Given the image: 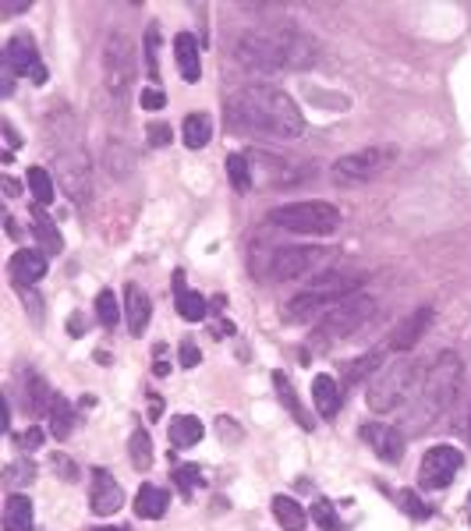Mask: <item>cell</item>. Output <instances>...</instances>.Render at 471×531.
<instances>
[{
	"label": "cell",
	"mask_w": 471,
	"mask_h": 531,
	"mask_svg": "<svg viewBox=\"0 0 471 531\" xmlns=\"http://www.w3.org/2000/svg\"><path fill=\"white\" fill-rule=\"evenodd\" d=\"M124 316H128L131 337H142V330L149 326L153 305H149V294H146L139 283H128V287H124Z\"/></svg>",
	"instance_id": "18"
},
{
	"label": "cell",
	"mask_w": 471,
	"mask_h": 531,
	"mask_svg": "<svg viewBox=\"0 0 471 531\" xmlns=\"http://www.w3.org/2000/svg\"><path fill=\"white\" fill-rule=\"evenodd\" d=\"M29 191H32L36 206H50L54 195H57V184H54V177L46 174L43 167H32V171H29Z\"/></svg>",
	"instance_id": "34"
},
{
	"label": "cell",
	"mask_w": 471,
	"mask_h": 531,
	"mask_svg": "<svg viewBox=\"0 0 471 531\" xmlns=\"http://www.w3.org/2000/svg\"><path fill=\"white\" fill-rule=\"evenodd\" d=\"M57 184H61V191L75 206H86L89 202V195H93V174H89V156L79 146L57 153Z\"/></svg>",
	"instance_id": "10"
},
{
	"label": "cell",
	"mask_w": 471,
	"mask_h": 531,
	"mask_svg": "<svg viewBox=\"0 0 471 531\" xmlns=\"http://www.w3.org/2000/svg\"><path fill=\"white\" fill-rule=\"evenodd\" d=\"M167 503H171V496L164 489H156V485H142L135 493V514L146 518V521H160L167 514Z\"/></svg>",
	"instance_id": "24"
},
{
	"label": "cell",
	"mask_w": 471,
	"mask_h": 531,
	"mask_svg": "<svg viewBox=\"0 0 471 531\" xmlns=\"http://www.w3.org/2000/svg\"><path fill=\"white\" fill-rule=\"evenodd\" d=\"M4 68H7L11 75H32L36 68H43V64H39V50H36L32 36L18 32V36H11V39H7V46H4Z\"/></svg>",
	"instance_id": "14"
},
{
	"label": "cell",
	"mask_w": 471,
	"mask_h": 531,
	"mask_svg": "<svg viewBox=\"0 0 471 531\" xmlns=\"http://www.w3.org/2000/svg\"><path fill=\"white\" fill-rule=\"evenodd\" d=\"M139 103H142V110H164L167 106V99H164L160 88H142L139 92Z\"/></svg>",
	"instance_id": "44"
},
{
	"label": "cell",
	"mask_w": 471,
	"mask_h": 531,
	"mask_svg": "<svg viewBox=\"0 0 471 531\" xmlns=\"http://www.w3.org/2000/svg\"><path fill=\"white\" fill-rule=\"evenodd\" d=\"M256 167H263L266 171V184L270 188H283V184H294V181H301V177L315 174V171H308V167H298L294 160H277V156H266V153H256Z\"/></svg>",
	"instance_id": "17"
},
{
	"label": "cell",
	"mask_w": 471,
	"mask_h": 531,
	"mask_svg": "<svg viewBox=\"0 0 471 531\" xmlns=\"http://www.w3.org/2000/svg\"><path fill=\"white\" fill-rule=\"evenodd\" d=\"M174 482H178L181 496H191V489H195V485H202V471H198L195 464H181V468L174 471Z\"/></svg>",
	"instance_id": "40"
},
{
	"label": "cell",
	"mask_w": 471,
	"mask_h": 531,
	"mask_svg": "<svg viewBox=\"0 0 471 531\" xmlns=\"http://www.w3.org/2000/svg\"><path fill=\"white\" fill-rule=\"evenodd\" d=\"M234 57L248 75H277L312 68L319 61V50L305 32L290 25H259L238 39Z\"/></svg>",
	"instance_id": "2"
},
{
	"label": "cell",
	"mask_w": 471,
	"mask_h": 531,
	"mask_svg": "<svg viewBox=\"0 0 471 531\" xmlns=\"http://www.w3.org/2000/svg\"><path fill=\"white\" fill-rule=\"evenodd\" d=\"M7 269H11V276H14L18 287H25V283L36 287V283L46 276V259H43L39 252H32V249H21V252L11 256V266H7Z\"/></svg>",
	"instance_id": "19"
},
{
	"label": "cell",
	"mask_w": 471,
	"mask_h": 531,
	"mask_svg": "<svg viewBox=\"0 0 471 531\" xmlns=\"http://www.w3.org/2000/svg\"><path fill=\"white\" fill-rule=\"evenodd\" d=\"M135 149L131 146H124L121 139H110L106 142V149H103V167H106V174L110 177H131L135 174Z\"/></svg>",
	"instance_id": "22"
},
{
	"label": "cell",
	"mask_w": 471,
	"mask_h": 531,
	"mask_svg": "<svg viewBox=\"0 0 471 531\" xmlns=\"http://www.w3.org/2000/svg\"><path fill=\"white\" fill-rule=\"evenodd\" d=\"M223 121L241 139H277L294 142L305 135V117L298 103L277 86H241L223 103Z\"/></svg>",
	"instance_id": "1"
},
{
	"label": "cell",
	"mask_w": 471,
	"mask_h": 531,
	"mask_svg": "<svg viewBox=\"0 0 471 531\" xmlns=\"http://www.w3.org/2000/svg\"><path fill=\"white\" fill-rule=\"evenodd\" d=\"M216 433H220V440H231V442H238L241 440V429L223 415V418H216Z\"/></svg>",
	"instance_id": "47"
},
{
	"label": "cell",
	"mask_w": 471,
	"mask_h": 531,
	"mask_svg": "<svg viewBox=\"0 0 471 531\" xmlns=\"http://www.w3.org/2000/svg\"><path fill=\"white\" fill-rule=\"evenodd\" d=\"M174 61H178V72H181V79L195 86L198 79H202V61H198V43H195V36L191 32H181L178 39H174Z\"/></svg>",
	"instance_id": "20"
},
{
	"label": "cell",
	"mask_w": 471,
	"mask_h": 531,
	"mask_svg": "<svg viewBox=\"0 0 471 531\" xmlns=\"http://www.w3.org/2000/svg\"><path fill=\"white\" fill-rule=\"evenodd\" d=\"M153 372H156V375H167V372H171V365H167V348H156V365H153Z\"/></svg>",
	"instance_id": "50"
},
{
	"label": "cell",
	"mask_w": 471,
	"mask_h": 531,
	"mask_svg": "<svg viewBox=\"0 0 471 531\" xmlns=\"http://www.w3.org/2000/svg\"><path fill=\"white\" fill-rule=\"evenodd\" d=\"M128 457H131V468H135V471H149V468H153V440H149L146 429H135V433H131Z\"/></svg>",
	"instance_id": "33"
},
{
	"label": "cell",
	"mask_w": 471,
	"mask_h": 531,
	"mask_svg": "<svg viewBox=\"0 0 471 531\" xmlns=\"http://www.w3.org/2000/svg\"><path fill=\"white\" fill-rule=\"evenodd\" d=\"M397 507L408 514V518H415V521H425L429 518V507L418 500V493H411V489H404V493H397Z\"/></svg>",
	"instance_id": "37"
},
{
	"label": "cell",
	"mask_w": 471,
	"mask_h": 531,
	"mask_svg": "<svg viewBox=\"0 0 471 531\" xmlns=\"http://www.w3.org/2000/svg\"><path fill=\"white\" fill-rule=\"evenodd\" d=\"M93 514L96 518H110L124 507V489L106 475V471H93Z\"/></svg>",
	"instance_id": "15"
},
{
	"label": "cell",
	"mask_w": 471,
	"mask_h": 531,
	"mask_svg": "<svg viewBox=\"0 0 471 531\" xmlns=\"http://www.w3.org/2000/svg\"><path fill=\"white\" fill-rule=\"evenodd\" d=\"M266 220H270L273 227L294 231V234L323 238V234H333V231L341 227V209H337L333 202H323V198H305V202L277 206Z\"/></svg>",
	"instance_id": "5"
},
{
	"label": "cell",
	"mask_w": 471,
	"mask_h": 531,
	"mask_svg": "<svg viewBox=\"0 0 471 531\" xmlns=\"http://www.w3.org/2000/svg\"><path fill=\"white\" fill-rule=\"evenodd\" d=\"M68 330H71V337H82L86 330H82V316H71L68 319Z\"/></svg>",
	"instance_id": "53"
},
{
	"label": "cell",
	"mask_w": 471,
	"mask_h": 531,
	"mask_svg": "<svg viewBox=\"0 0 471 531\" xmlns=\"http://www.w3.org/2000/svg\"><path fill=\"white\" fill-rule=\"evenodd\" d=\"M362 276H355V273H326V276H319V280H312V287L308 291H301L298 298H290L287 301V308H283V323H305V319H312V316H326L333 305H341L344 298H355L358 291H362Z\"/></svg>",
	"instance_id": "4"
},
{
	"label": "cell",
	"mask_w": 471,
	"mask_h": 531,
	"mask_svg": "<svg viewBox=\"0 0 471 531\" xmlns=\"http://www.w3.org/2000/svg\"><path fill=\"white\" fill-rule=\"evenodd\" d=\"M468 525H471V496H468Z\"/></svg>",
	"instance_id": "55"
},
{
	"label": "cell",
	"mask_w": 471,
	"mask_h": 531,
	"mask_svg": "<svg viewBox=\"0 0 471 531\" xmlns=\"http://www.w3.org/2000/svg\"><path fill=\"white\" fill-rule=\"evenodd\" d=\"M32 231H36V238H39V249H43L46 256H57V252L64 249V238H61L57 223H54L46 213H36V216H32Z\"/></svg>",
	"instance_id": "30"
},
{
	"label": "cell",
	"mask_w": 471,
	"mask_h": 531,
	"mask_svg": "<svg viewBox=\"0 0 471 531\" xmlns=\"http://www.w3.org/2000/svg\"><path fill=\"white\" fill-rule=\"evenodd\" d=\"M415 390H418V365H411V361H390L376 379L369 383V390H366L369 411L386 415L397 404H404Z\"/></svg>",
	"instance_id": "7"
},
{
	"label": "cell",
	"mask_w": 471,
	"mask_h": 531,
	"mask_svg": "<svg viewBox=\"0 0 471 531\" xmlns=\"http://www.w3.org/2000/svg\"><path fill=\"white\" fill-rule=\"evenodd\" d=\"M397 160V149L393 146H369V149H358V153H348L333 164V181L337 184H366V181H376L390 164Z\"/></svg>",
	"instance_id": "9"
},
{
	"label": "cell",
	"mask_w": 471,
	"mask_h": 531,
	"mask_svg": "<svg viewBox=\"0 0 471 531\" xmlns=\"http://www.w3.org/2000/svg\"><path fill=\"white\" fill-rule=\"evenodd\" d=\"M273 386H277V397H281V404L290 411V418L301 426V429H312V418H308V411L301 408V400H298V393H294V386H290V379L283 375V372H273Z\"/></svg>",
	"instance_id": "28"
},
{
	"label": "cell",
	"mask_w": 471,
	"mask_h": 531,
	"mask_svg": "<svg viewBox=\"0 0 471 531\" xmlns=\"http://www.w3.org/2000/svg\"><path fill=\"white\" fill-rule=\"evenodd\" d=\"M50 464H54V471H61V478H64V482H75V478H79V464H75L71 457L54 453V457H50Z\"/></svg>",
	"instance_id": "43"
},
{
	"label": "cell",
	"mask_w": 471,
	"mask_h": 531,
	"mask_svg": "<svg viewBox=\"0 0 471 531\" xmlns=\"http://www.w3.org/2000/svg\"><path fill=\"white\" fill-rule=\"evenodd\" d=\"M178 358H181V365H185V368H195V365L202 361V354H198V348H195V341H181V351H178Z\"/></svg>",
	"instance_id": "46"
},
{
	"label": "cell",
	"mask_w": 471,
	"mask_h": 531,
	"mask_svg": "<svg viewBox=\"0 0 471 531\" xmlns=\"http://www.w3.org/2000/svg\"><path fill=\"white\" fill-rule=\"evenodd\" d=\"M156 57H160V29H156V25H149V32H146V64H149V79H156V75H160Z\"/></svg>",
	"instance_id": "42"
},
{
	"label": "cell",
	"mask_w": 471,
	"mask_h": 531,
	"mask_svg": "<svg viewBox=\"0 0 471 531\" xmlns=\"http://www.w3.org/2000/svg\"><path fill=\"white\" fill-rule=\"evenodd\" d=\"M167 142H171V128H167V124H153V128H149V146L160 149V146H167Z\"/></svg>",
	"instance_id": "48"
},
{
	"label": "cell",
	"mask_w": 471,
	"mask_h": 531,
	"mask_svg": "<svg viewBox=\"0 0 471 531\" xmlns=\"http://www.w3.org/2000/svg\"><path fill=\"white\" fill-rule=\"evenodd\" d=\"M29 79H32V86H43V82H46V68H36Z\"/></svg>",
	"instance_id": "54"
},
{
	"label": "cell",
	"mask_w": 471,
	"mask_h": 531,
	"mask_svg": "<svg viewBox=\"0 0 471 531\" xmlns=\"http://www.w3.org/2000/svg\"><path fill=\"white\" fill-rule=\"evenodd\" d=\"M373 316H376V301L366 298V294H355V298H344L341 305H333V308L319 319V333H323L326 341H348V337H355Z\"/></svg>",
	"instance_id": "8"
},
{
	"label": "cell",
	"mask_w": 471,
	"mask_h": 531,
	"mask_svg": "<svg viewBox=\"0 0 471 531\" xmlns=\"http://www.w3.org/2000/svg\"><path fill=\"white\" fill-rule=\"evenodd\" d=\"M227 177H231L234 191H252V164L241 153H231L227 156Z\"/></svg>",
	"instance_id": "35"
},
{
	"label": "cell",
	"mask_w": 471,
	"mask_h": 531,
	"mask_svg": "<svg viewBox=\"0 0 471 531\" xmlns=\"http://www.w3.org/2000/svg\"><path fill=\"white\" fill-rule=\"evenodd\" d=\"M273 518L283 531H305V525H308V514L290 496H273Z\"/></svg>",
	"instance_id": "27"
},
{
	"label": "cell",
	"mask_w": 471,
	"mask_h": 531,
	"mask_svg": "<svg viewBox=\"0 0 471 531\" xmlns=\"http://www.w3.org/2000/svg\"><path fill=\"white\" fill-rule=\"evenodd\" d=\"M376 365H379V351H369V354H362V358H355V365L348 368V383H362Z\"/></svg>",
	"instance_id": "41"
},
{
	"label": "cell",
	"mask_w": 471,
	"mask_h": 531,
	"mask_svg": "<svg viewBox=\"0 0 471 531\" xmlns=\"http://www.w3.org/2000/svg\"><path fill=\"white\" fill-rule=\"evenodd\" d=\"M312 521L323 531H344L341 521H337V514H333V507H330L326 500H315V503H312Z\"/></svg>",
	"instance_id": "39"
},
{
	"label": "cell",
	"mask_w": 471,
	"mask_h": 531,
	"mask_svg": "<svg viewBox=\"0 0 471 531\" xmlns=\"http://www.w3.org/2000/svg\"><path fill=\"white\" fill-rule=\"evenodd\" d=\"M319 263H326V249H305V245H283L273 249L266 273L277 276V280H294V276H305L312 273Z\"/></svg>",
	"instance_id": "12"
},
{
	"label": "cell",
	"mask_w": 471,
	"mask_h": 531,
	"mask_svg": "<svg viewBox=\"0 0 471 531\" xmlns=\"http://www.w3.org/2000/svg\"><path fill=\"white\" fill-rule=\"evenodd\" d=\"M312 400L319 408L323 418H333L341 411V400H344V390L333 383V375H315L312 379Z\"/></svg>",
	"instance_id": "23"
},
{
	"label": "cell",
	"mask_w": 471,
	"mask_h": 531,
	"mask_svg": "<svg viewBox=\"0 0 471 531\" xmlns=\"http://www.w3.org/2000/svg\"><path fill=\"white\" fill-rule=\"evenodd\" d=\"M174 298H178V316H181V319L198 323V319L206 316V298L185 287V273H181V269L174 273Z\"/></svg>",
	"instance_id": "25"
},
{
	"label": "cell",
	"mask_w": 471,
	"mask_h": 531,
	"mask_svg": "<svg viewBox=\"0 0 471 531\" xmlns=\"http://www.w3.org/2000/svg\"><path fill=\"white\" fill-rule=\"evenodd\" d=\"M461 464H465V453L458 446H433L418 464V482L425 489H447L461 471Z\"/></svg>",
	"instance_id": "11"
},
{
	"label": "cell",
	"mask_w": 471,
	"mask_h": 531,
	"mask_svg": "<svg viewBox=\"0 0 471 531\" xmlns=\"http://www.w3.org/2000/svg\"><path fill=\"white\" fill-rule=\"evenodd\" d=\"M198 440H202V422H198V418H191V415L171 418V442H174L178 450H189V446H195Z\"/></svg>",
	"instance_id": "32"
},
{
	"label": "cell",
	"mask_w": 471,
	"mask_h": 531,
	"mask_svg": "<svg viewBox=\"0 0 471 531\" xmlns=\"http://www.w3.org/2000/svg\"><path fill=\"white\" fill-rule=\"evenodd\" d=\"M32 478H36V468H32L29 460H14V464L7 468V478H4V482H7V489H21V485H29Z\"/></svg>",
	"instance_id": "38"
},
{
	"label": "cell",
	"mask_w": 471,
	"mask_h": 531,
	"mask_svg": "<svg viewBox=\"0 0 471 531\" xmlns=\"http://www.w3.org/2000/svg\"><path fill=\"white\" fill-rule=\"evenodd\" d=\"M362 440L373 446V453H376L383 464H400V457H404V433H397L393 426H362Z\"/></svg>",
	"instance_id": "13"
},
{
	"label": "cell",
	"mask_w": 471,
	"mask_h": 531,
	"mask_svg": "<svg viewBox=\"0 0 471 531\" xmlns=\"http://www.w3.org/2000/svg\"><path fill=\"white\" fill-rule=\"evenodd\" d=\"M4 528L7 531H32V500L21 496V493H11L7 496V507H4Z\"/></svg>",
	"instance_id": "26"
},
{
	"label": "cell",
	"mask_w": 471,
	"mask_h": 531,
	"mask_svg": "<svg viewBox=\"0 0 471 531\" xmlns=\"http://www.w3.org/2000/svg\"><path fill=\"white\" fill-rule=\"evenodd\" d=\"M96 316H99V323H103L106 330L117 326V319H121V301L114 298V291H99V298H96Z\"/></svg>",
	"instance_id": "36"
},
{
	"label": "cell",
	"mask_w": 471,
	"mask_h": 531,
	"mask_svg": "<svg viewBox=\"0 0 471 531\" xmlns=\"http://www.w3.org/2000/svg\"><path fill=\"white\" fill-rule=\"evenodd\" d=\"M54 390H50V383L39 375V372H29L25 375V411L29 415H50V408H54Z\"/></svg>",
	"instance_id": "21"
},
{
	"label": "cell",
	"mask_w": 471,
	"mask_h": 531,
	"mask_svg": "<svg viewBox=\"0 0 471 531\" xmlns=\"http://www.w3.org/2000/svg\"><path fill=\"white\" fill-rule=\"evenodd\" d=\"M103 79H106V92L117 103H128L135 79H139V50L135 39L128 32H110L106 46H103Z\"/></svg>",
	"instance_id": "6"
},
{
	"label": "cell",
	"mask_w": 471,
	"mask_h": 531,
	"mask_svg": "<svg viewBox=\"0 0 471 531\" xmlns=\"http://www.w3.org/2000/svg\"><path fill=\"white\" fill-rule=\"evenodd\" d=\"M18 446H21V450H39V446H43V429H39V426H29V429L18 436Z\"/></svg>",
	"instance_id": "45"
},
{
	"label": "cell",
	"mask_w": 471,
	"mask_h": 531,
	"mask_svg": "<svg viewBox=\"0 0 471 531\" xmlns=\"http://www.w3.org/2000/svg\"><path fill=\"white\" fill-rule=\"evenodd\" d=\"M71 429H75V411H71V404L57 393V397H54V408H50V436H54V440H68Z\"/></svg>",
	"instance_id": "31"
},
{
	"label": "cell",
	"mask_w": 471,
	"mask_h": 531,
	"mask_svg": "<svg viewBox=\"0 0 471 531\" xmlns=\"http://www.w3.org/2000/svg\"><path fill=\"white\" fill-rule=\"evenodd\" d=\"M181 135H185L189 149H206L209 139H213V117L209 114H189L185 124H181Z\"/></svg>",
	"instance_id": "29"
},
{
	"label": "cell",
	"mask_w": 471,
	"mask_h": 531,
	"mask_svg": "<svg viewBox=\"0 0 471 531\" xmlns=\"http://www.w3.org/2000/svg\"><path fill=\"white\" fill-rule=\"evenodd\" d=\"M0 128H4V139H7V149H18V146H21V135L14 131V124H11V121H4Z\"/></svg>",
	"instance_id": "49"
},
{
	"label": "cell",
	"mask_w": 471,
	"mask_h": 531,
	"mask_svg": "<svg viewBox=\"0 0 471 531\" xmlns=\"http://www.w3.org/2000/svg\"><path fill=\"white\" fill-rule=\"evenodd\" d=\"M0 11H4V14H25L29 4H0Z\"/></svg>",
	"instance_id": "52"
},
{
	"label": "cell",
	"mask_w": 471,
	"mask_h": 531,
	"mask_svg": "<svg viewBox=\"0 0 471 531\" xmlns=\"http://www.w3.org/2000/svg\"><path fill=\"white\" fill-rule=\"evenodd\" d=\"M458 386H461V358L458 354H440L425 375L418 379V390H415V404L408 408V433H422L429 429L458 397Z\"/></svg>",
	"instance_id": "3"
},
{
	"label": "cell",
	"mask_w": 471,
	"mask_h": 531,
	"mask_svg": "<svg viewBox=\"0 0 471 531\" xmlns=\"http://www.w3.org/2000/svg\"><path fill=\"white\" fill-rule=\"evenodd\" d=\"M429 323H433V308H429V305H418V308L397 326V333L390 337V348H393V351H411V348L422 341V333L429 330Z\"/></svg>",
	"instance_id": "16"
},
{
	"label": "cell",
	"mask_w": 471,
	"mask_h": 531,
	"mask_svg": "<svg viewBox=\"0 0 471 531\" xmlns=\"http://www.w3.org/2000/svg\"><path fill=\"white\" fill-rule=\"evenodd\" d=\"M4 195H7V198H18V195H21V188H18L14 177H4Z\"/></svg>",
	"instance_id": "51"
}]
</instances>
